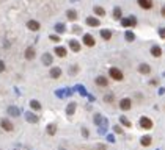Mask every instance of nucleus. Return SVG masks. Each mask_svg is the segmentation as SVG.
I'll list each match as a JSON object with an SVG mask.
<instances>
[{
	"mask_svg": "<svg viewBox=\"0 0 165 150\" xmlns=\"http://www.w3.org/2000/svg\"><path fill=\"white\" fill-rule=\"evenodd\" d=\"M108 75H110V78H113V80H116V81H121L123 80V72L118 69V67H110V71H108Z\"/></svg>",
	"mask_w": 165,
	"mask_h": 150,
	"instance_id": "f257e3e1",
	"label": "nucleus"
},
{
	"mask_svg": "<svg viewBox=\"0 0 165 150\" xmlns=\"http://www.w3.org/2000/svg\"><path fill=\"white\" fill-rule=\"evenodd\" d=\"M120 108H121L123 111H129L131 108H132V100L128 99V97L121 99V100H120Z\"/></svg>",
	"mask_w": 165,
	"mask_h": 150,
	"instance_id": "f03ea898",
	"label": "nucleus"
},
{
	"mask_svg": "<svg viewBox=\"0 0 165 150\" xmlns=\"http://www.w3.org/2000/svg\"><path fill=\"white\" fill-rule=\"evenodd\" d=\"M140 127L145 128V130H151L153 128V120H151L149 117H146V116L140 117Z\"/></svg>",
	"mask_w": 165,
	"mask_h": 150,
	"instance_id": "7ed1b4c3",
	"label": "nucleus"
},
{
	"mask_svg": "<svg viewBox=\"0 0 165 150\" xmlns=\"http://www.w3.org/2000/svg\"><path fill=\"white\" fill-rule=\"evenodd\" d=\"M6 113H8V116L19 117V116H21V108H18V106H14V105H10V106L6 108Z\"/></svg>",
	"mask_w": 165,
	"mask_h": 150,
	"instance_id": "20e7f679",
	"label": "nucleus"
},
{
	"mask_svg": "<svg viewBox=\"0 0 165 150\" xmlns=\"http://www.w3.org/2000/svg\"><path fill=\"white\" fill-rule=\"evenodd\" d=\"M0 127H2L5 131H13V130H14V125H13L11 120H8V119H2V120H0Z\"/></svg>",
	"mask_w": 165,
	"mask_h": 150,
	"instance_id": "39448f33",
	"label": "nucleus"
},
{
	"mask_svg": "<svg viewBox=\"0 0 165 150\" xmlns=\"http://www.w3.org/2000/svg\"><path fill=\"white\" fill-rule=\"evenodd\" d=\"M121 24H123V27H135L137 25V19L134 17V16H131V17H128V19H121Z\"/></svg>",
	"mask_w": 165,
	"mask_h": 150,
	"instance_id": "423d86ee",
	"label": "nucleus"
},
{
	"mask_svg": "<svg viewBox=\"0 0 165 150\" xmlns=\"http://www.w3.org/2000/svg\"><path fill=\"white\" fill-rule=\"evenodd\" d=\"M137 3L142 9H151L153 8V0H137Z\"/></svg>",
	"mask_w": 165,
	"mask_h": 150,
	"instance_id": "0eeeda50",
	"label": "nucleus"
},
{
	"mask_svg": "<svg viewBox=\"0 0 165 150\" xmlns=\"http://www.w3.org/2000/svg\"><path fill=\"white\" fill-rule=\"evenodd\" d=\"M25 119H27V122H30V124H38V120H39V117L35 113H32V111L25 113Z\"/></svg>",
	"mask_w": 165,
	"mask_h": 150,
	"instance_id": "6e6552de",
	"label": "nucleus"
},
{
	"mask_svg": "<svg viewBox=\"0 0 165 150\" xmlns=\"http://www.w3.org/2000/svg\"><path fill=\"white\" fill-rule=\"evenodd\" d=\"M84 44L87 46V47H93L94 44H96V41H94V38L91 36V35H84Z\"/></svg>",
	"mask_w": 165,
	"mask_h": 150,
	"instance_id": "1a4fd4ad",
	"label": "nucleus"
},
{
	"mask_svg": "<svg viewBox=\"0 0 165 150\" xmlns=\"http://www.w3.org/2000/svg\"><path fill=\"white\" fill-rule=\"evenodd\" d=\"M96 85L101 86V88H107V86H108V80H107V77L99 75L98 78H96Z\"/></svg>",
	"mask_w": 165,
	"mask_h": 150,
	"instance_id": "9d476101",
	"label": "nucleus"
},
{
	"mask_svg": "<svg viewBox=\"0 0 165 150\" xmlns=\"http://www.w3.org/2000/svg\"><path fill=\"white\" fill-rule=\"evenodd\" d=\"M49 75H50V78L57 80V78H60V77H61V69H60V67H52L50 72H49Z\"/></svg>",
	"mask_w": 165,
	"mask_h": 150,
	"instance_id": "9b49d317",
	"label": "nucleus"
},
{
	"mask_svg": "<svg viewBox=\"0 0 165 150\" xmlns=\"http://www.w3.org/2000/svg\"><path fill=\"white\" fill-rule=\"evenodd\" d=\"M27 28L32 31H38L39 30V22L38 20H29L27 22Z\"/></svg>",
	"mask_w": 165,
	"mask_h": 150,
	"instance_id": "f8f14e48",
	"label": "nucleus"
},
{
	"mask_svg": "<svg viewBox=\"0 0 165 150\" xmlns=\"http://www.w3.org/2000/svg\"><path fill=\"white\" fill-rule=\"evenodd\" d=\"M68 42H69V49L73 50V52H80V44L77 42V41L76 39H69V41H68Z\"/></svg>",
	"mask_w": 165,
	"mask_h": 150,
	"instance_id": "ddd939ff",
	"label": "nucleus"
},
{
	"mask_svg": "<svg viewBox=\"0 0 165 150\" xmlns=\"http://www.w3.org/2000/svg\"><path fill=\"white\" fill-rule=\"evenodd\" d=\"M139 72H140V74H143V75L149 74V72H151V67H149V64H146V63H142V64L139 66Z\"/></svg>",
	"mask_w": 165,
	"mask_h": 150,
	"instance_id": "4468645a",
	"label": "nucleus"
},
{
	"mask_svg": "<svg viewBox=\"0 0 165 150\" xmlns=\"http://www.w3.org/2000/svg\"><path fill=\"white\" fill-rule=\"evenodd\" d=\"M87 25H90V27H99L101 20L98 17H87Z\"/></svg>",
	"mask_w": 165,
	"mask_h": 150,
	"instance_id": "2eb2a0df",
	"label": "nucleus"
},
{
	"mask_svg": "<svg viewBox=\"0 0 165 150\" xmlns=\"http://www.w3.org/2000/svg\"><path fill=\"white\" fill-rule=\"evenodd\" d=\"M35 58V49L33 47H27L25 49V60H33Z\"/></svg>",
	"mask_w": 165,
	"mask_h": 150,
	"instance_id": "dca6fc26",
	"label": "nucleus"
},
{
	"mask_svg": "<svg viewBox=\"0 0 165 150\" xmlns=\"http://www.w3.org/2000/svg\"><path fill=\"white\" fill-rule=\"evenodd\" d=\"M151 55H153L154 58H159L162 55V49L159 46H153V47H151Z\"/></svg>",
	"mask_w": 165,
	"mask_h": 150,
	"instance_id": "f3484780",
	"label": "nucleus"
},
{
	"mask_svg": "<svg viewBox=\"0 0 165 150\" xmlns=\"http://www.w3.org/2000/svg\"><path fill=\"white\" fill-rule=\"evenodd\" d=\"M53 53H57V57H60V58H65L68 52H66V49H65V47H60V46H58V47H55Z\"/></svg>",
	"mask_w": 165,
	"mask_h": 150,
	"instance_id": "a211bd4d",
	"label": "nucleus"
},
{
	"mask_svg": "<svg viewBox=\"0 0 165 150\" xmlns=\"http://www.w3.org/2000/svg\"><path fill=\"white\" fill-rule=\"evenodd\" d=\"M151 142H153V138H151V136H143V138L140 139V144L143 145V147H149L151 145Z\"/></svg>",
	"mask_w": 165,
	"mask_h": 150,
	"instance_id": "6ab92c4d",
	"label": "nucleus"
},
{
	"mask_svg": "<svg viewBox=\"0 0 165 150\" xmlns=\"http://www.w3.org/2000/svg\"><path fill=\"white\" fill-rule=\"evenodd\" d=\"M46 131H47V134H49V136L57 134V125H55V124H49V125L46 127Z\"/></svg>",
	"mask_w": 165,
	"mask_h": 150,
	"instance_id": "aec40b11",
	"label": "nucleus"
},
{
	"mask_svg": "<svg viewBox=\"0 0 165 150\" xmlns=\"http://www.w3.org/2000/svg\"><path fill=\"white\" fill-rule=\"evenodd\" d=\"M74 113H76V103L71 102L69 105L66 106V114H68V116H74Z\"/></svg>",
	"mask_w": 165,
	"mask_h": 150,
	"instance_id": "412c9836",
	"label": "nucleus"
},
{
	"mask_svg": "<svg viewBox=\"0 0 165 150\" xmlns=\"http://www.w3.org/2000/svg\"><path fill=\"white\" fill-rule=\"evenodd\" d=\"M113 19H115V20H121V19H123V11H121V8L116 6V8L113 9Z\"/></svg>",
	"mask_w": 165,
	"mask_h": 150,
	"instance_id": "4be33fe9",
	"label": "nucleus"
},
{
	"mask_svg": "<svg viewBox=\"0 0 165 150\" xmlns=\"http://www.w3.org/2000/svg\"><path fill=\"white\" fill-rule=\"evenodd\" d=\"M43 64L44 66H50L52 64V55H50V53H44V55H43Z\"/></svg>",
	"mask_w": 165,
	"mask_h": 150,
	"instance_id": "5701e85b",
	"label": "nucleus"
},
{
	"mask_svg": "<svg viewBox=\"0 0 165 150\" xmlns=\"http://www.w3.org/2000/svg\"><path fill=\"white\" fill-rule=\"evenodd\" d=\"M66 17L69 19V20H73V22H74V20L77 19V13H76L74 9H68V11H66Z\"/></svg>",
	"mask_w": 165,
	"mask_h": 150,
	"instance_id": "b1692460",
	"label": "nucleus"
},
{
	"mask_svg": "<svg viewBox=\"0 0 165 150\" xmlns=\"http://www.w3.org/2000/svg\"><path fill=\"white\" fill-rule=\"evenodd\" d=\"M53 28H55V31H57V33H60V35L66 31V27H65V24H61V22H60V24H55V27H53Z\"/></svg>",
	"mask_w": 165,
	"mask_h": 150,
	"instance_id": "393cba45",
	"label": "nucleus"
},
{
	"mask_svg": "<svg viewBox=\"0 0 165 150\" xmlns=\"http://www.w3.org/2000/svg\"><path fill=\"white\" fill-rule=\"evenodd\" d=\"M30 108H32V110H35V111H39L41 110V103L33 99V100H30Z\"/></svg>",
	"mask_w": 165,
	"mask_h": 150,
	"instance_id": "a878e982",
	"label": "nucleus"
},
{
	"mask_svg": "<svg viewBox=\"0 0 165 150\" xmlns=\"http://www.w3.org/2000/svg\"><path fill=\"white\" fill-rule=\"evenodd\" d=\"M101 36H102V39L110 41V39H112V31H110V30H101Z\"/></svg>",
	"mask_w": 165,
	"mask_h": 150,
	"instance_id": "bb28decb",
	"label": "nucleus"
},
{
	"mask_svg": "<svg viewBox=\"0 0 165 150\" xmlns=\"http://www.w3.org/2000/svg\"><path fill=\"white\" fill-rule=\"evenodd\" d=\"M93 120H94V124H96V125H99V127H101V125L104 124V117H102L101 114H94Z\"/></svg>",
	"mask_w": 165,
	"mask_h": 150,
	"instance_id": "cd10ccee",
	"label": "nucleus"
},
{
	"mask_svg": "<svg viewBox=\"0 0 165 150\" xmlns=\"http://www.w3.org/2000/svg\"><path fill=\"white\" fill-rule=\"evenodd\" d=\"M120 122H121V124L124 125V127H128V128H131V127H132L131 120H129L128 117H124V116H120Z\"/></svg>",
	"mask_w": 165,
	"mask_h": 150,
	"instance_id": "c85d7f7f",
	"label": "nucleus"
},
{
	"mask_svg": "<svg viewBox=\"0 0 165 150\" xmlns=\"http://www.w3.org/2000/svg\"><path fill=\"white\" fill-rule=\"evenodd\" d=\"M93 11H94V14H96V16H105V9L101 8V6H94Z\"/></svg>",
	"mask_w": 165,
	"mask_h": 150,
	"instance_id": "c756f323",
	"label": "nucleus"
},
{
	"mask_svg": "<svg viewBox=\"0 0 165 150\" xmlns=\"http://www.w3.org/2000/svg\"><path fill=\"white\" fill-rule=\"evenodd\" d=\"M124 38H126V41H128V42H132V41L135 39V35H134L132 31H126Z\"/></svg>",
	"mask_w": 165,
	"mask_h": 150,
	"instance_id": "7c9ffc66",
	"label": "nucleus"
},
{
	"mask_svg": "<svg viewBox=\"0 0 165 150\" xmlns=\"http://www.w3.org/2000/svg\"><path fill=\"white\" fill-rule=\"evenodd\" d=\"M76 88H77V91H79V94H80V95H87V89H85V86L77 85Z\"/></svg>",
	"mask_w": 165,
	"mask_h": 150,
	"instance_id": "2f4dec72",
	"label": "nucleus"
},
{
	"mask_svg": "<svg viewBox=\"0 0 165 150\" xmlns=\"http://www.w3.org/2000/svg\"><path fill=\"white\" fill-rule=\"evenodd\" d=\"M104 100L108 102V103H112V102H113V94H105V95H104Z\"/></svg>",
	"mask_w": 165,
	"mask_h": 150,
	"instance_id": "473e14b6",
	"label": "nucleus"
},
{
	"mask_svg": "<svg viewBox=\"0 0 165 150\" xmlns=\"http://www.w3.org/2000/svg\"><path fill=\"white\" fill-rule=\"evenodd\" d=\"M65 91H66V89H58V91H55V95H57V97H65V95H66Z\"/></svg>",
	"mask_w": 165,
	"mask_h": 150,
	"instance_id": "72a5a7b5",
	"label": "nucleus"
},
{
	"mask_svg": "<svg viewBox=\"0 0 165 150\" xmlns=\"http://www.w3.org/2000/svg\"><path fill=\"white\" fill-rule=\"evenodd\" d=\"M49 39H50V41H53V42H60V36H58V35H50V36H49Z\"/></svg>",
	"mask_w": 165,
	"mask_h": 150,
	"instance_id": "f704fd0d",
	"label": "nucleus"
},
{
	"mask_svg": "<svg viewBox=\"0 0 165 150\" xmlns=\"http://www.w3.org/2000/svg\"><path fill=\"white\" fill-rule=\"evenodd\" d=\"M159 36L162 39H165V27H162V28H159Z\"/></svg>",
	"mask_w": 165,
	"mask_h": 150,
	"instance_id": "c9c22d12",
	"label": "nucleus"
},
{
	"mask_svg": "<svg viewBox=\"0 0 165 150\" xmlns=\"http://www.w3.org/2000/svg\"><path fill=\"white\" fill-rule=\"evenodd\" d=\"M96 150H107V145H104V144H98V145H96Z\"/></svg>",
	"mask_w": 165,
	"mask_h": 150,
	"instance_id": "e433bc0d",
	"label": "nucleus"
},
{
	"mask_svg": "<svg viewBox=\"0 0 165 150\" xmlns=\"http://www.w3.org/2000/svg\"><path fill=\"white\" fill-rule=\"evenodd\" d=\"M5 69H6V66H5V63L0 60V72H5Z\"/></svg>",
	"mask_w": 165,
	"mask_h": 150,
	"instance_id": "4c0bfd02",
	"label": "nucleus"
},
{
	"mask_svg": "<svg viewBox=\"0 0 165 150\" xmlns=\"http://www.w3.org/2000/svg\"><path fill=\"white\" fill-rule=\"evenodd\" d=\"M79 71V67H77V64H74L73 67H71V71H69V74H76Z\"/></svg>",
	"mask_w": 165,
	"mask_h": 150,
	"instance_id": "58836bf2",
	"label": "nucleus"
},
{
	"mask_svg": "<svg viewBox=\"0 0 165 150\" xmlns=\"http://www.w3.org/2000/svg\"><path fill=\"white\" fill-rule=\"evenodd\" d=\"M113 130H115V133H120V134L123 133V128H121L120 125H115V127H113Z\"/></svg>",
	"mask_w": 165,
	"mask_h": 150,
	"instance_id": "ea45409f",
	"label": "nucleus"
},
{
	"mask_svg": "<svg viewBox=\"0 0 165 150\" xmlns=\"http://www.w3.org/2000/svg\"><path fill=\"white\" fill-rule=\"evenodd\" d=\"M82 134H84V138H88V134H90V133H88V130H87L85 127L82 128Z\"/></svg>",
	"mask_w": 165,
	"mask_h": 150,
	"instance_id": "a19ab883",
	"label": "nucleus"
},
{
	"mask_svg": "<svg viewBox=\"0 0 165 150\" xmlns=\"http://www.w3.org/2000/svg\"><path fill=\"white\" fill-rule=\"evenodd\" d=\"M73 31H74V33H80V27H77V25L73 27Z\"/></svg>",
	"mask_w": 165,
	"mask_h": 150,
	"instance_id": "79ce46f5",
	"label": "nucleus"
},
{
	"mask_svg": "<svg viewBox=\"0 0 165 150\" xmlns=\"http://www.w3.org/2000/svg\"><path fill=\"white\" fill-rule=\"evenodd\" d=\"M107 139H108L110 142H115V138H113V136H112V134H108V136H107Z\"/></svg>",
	"mask_w": 165,
	"mask_h": 150,
	"instance_id": "37998d69",
	"label": "nucleus"
},
{
	"mask_svg": "<svg viewBox=\"0 0 165 150\" xmlns=\"http://www.w3.org/2000/svg\"><path fill=\"white\" fill-rule=\"evenodd\" d=\"M160 14L165 17V6H162V9H160Z\"/></svg>",
	"mask_w": 165,
	"mask_h": 150,
	"instance_id": "c03bdc74",
	"label": "nucleus"
},
{
	"mask_svg": "<svg viewBox=\"0 0 165 150\" xmlns=\"http://www.w3.org/2000/svg\"><path fill=\"white\" fill-rule=\"evenodd\" d=\"M58 150H66V148H65V147H60V148H58Z\"/></svg>",
	"mask_w": 165,
	"mask_h": 150,
	"instance_id": "a18cd8bd",
	"label": "nucleus"
},
{
	"mask_svg": "<svg viewBox=\"0 0 165 150\" xmlns=\"http://www.w3.org/2000/svg\"><path fill=\"white\" fill-rule=\"evenodd\" d=\"M16 150H18V148H16Z\"/></svg>",
	"mask_w": 165,
	"mask_h": 150,
	"instance_id": "49530a36",
	"label": "nucleus"
}]
</instances>
